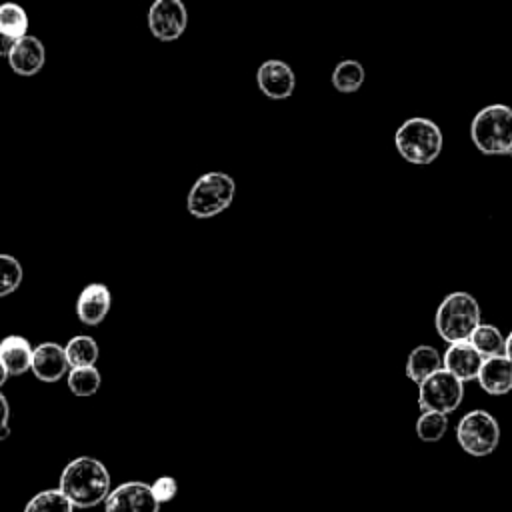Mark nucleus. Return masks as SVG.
Masks as SVG:
<instances>
[{
    "instance_id": "1",
    "label": "nucleus",
    "mask_w": 512,
    "mask_h": 512,
    "mask_svg": "<svg viewBox=\"0 0 512 512\" xmlns=\"http://www.w3.org/2000/svg\"><path fill=\"white\" fill-rule=\"evenodd\" d=\"M110 472L92 456H78L70 460L58 480V490L68 498L74 508H94L104 504L112 490Z\"/></svg>"
},
{
    "instance_id": "2",
    "label": "nucleus",
    "mask_w": 512,
    "mask_h": 512,
    "mask_svg": "<svg viewBox=\"0 0 512 512\" xmlns=\"http://www.w3.org/2000/svg\"><path fill=\"white\" fill-rule=\"evenodd\" d=\"M470 138L482 154H512V108L506 104H490L476 112L470 124Z\"/></svg>"
},
{
    "instance_id": "3",
    "label": "nucleus",
    "mask_w": 512,
    "mask_h": 512,
    "mask_svg": "<svg viewBox=\"0 0 512 512\" xmlns=\"http://www.w3.org/2000/svg\"><path fill=\"white\" fill-rule=\"evenodd\" d=\"M400 156L410 164H432L442 152V132L430 118L414 116L404 120L394 136Z\"/></svg>"
},
{
    "instance_id": "4",
    "label": "nucleus",
    "mask_w": 512,
    "mask_h": 512,
    "mask_svg": "<svg viewBox=\"0 0 512 512\" xmlns=\"http://www.w3.org/2000/svg\"><path fill=\"white\" fill-rule=\"evenodd\" d=\"M478 324L480 306L478 300L468 292H450L436 308L434 326L438 336L448 344L468 340Z\"/></svg>"
},
{
    "instance_id": "5",
    "label": "nucleus",
    "mask_w": 512,
    "mask_h": 512,
    "mask_svg": "<svg viewBox=\"0 0 512 512\" xmlns=\"http://www.w3.org/2000/svg\"><path fill=\"white\" fill-rule=\"evenodd\" d=\"M236 194V182L226 172H206L190 188L186 208L194 218H212L224 212Z\"/></svg>"
},
{
    "instance_id": "6",
    "label": "nucleus",
    "mask_w": 512,
    "mask_h": 512,
    "mask_svg": "<svg viewBox=\"0 0 512 512\" xmlns=\"http://www.w3.org/2000/svg\"><path fill=\"white\" fill-rule=\"evenodd\" d=\"M456 440L466 454L482 458L496 450L500 442V426L490 412L470 410L456 426Z\"/></svg>"
},
{
    "instance_id": "7",
    "label": "nucleus",
    "mask_w": 512,
    "mask_h": 512,
    "mask_svg": "<svg viewBox=\"0 0 512 512\" xmlns=\"http://www.w3.org/2000/svg\"><path fill=\"white\" fill-rule=\"evenodd\" d=\"M464 398V382L450 374L446 368H440L426 376L418 384V406L420 410H434L450 414L460 406Z\"/></svg>"
},
{
    "instance_id": "8",
    "label": "nucleus",
    "mask_w": 512,
    "mask_h": 512,
    "mask_svg": "<svg viewBox=\"0 0 512 512\" xmlns=\"http://www.w3.org/2000/svg\"><path fill=\"white\" fill-rule=\"evenodd\" d=\"M188 12L182 0H154L148 10V28L154 38L172 42L184 34Z\"/></svg>"
},
{
    "instance_id": "9",
    "label": "nucleus",
    "mask_w": 512,
    "mask_h": 512,
    "mask_svg": "<svg viewBox=\"0 0 512 512\" xmlns=\"http://www.w3.org/2000/svg\"><path fill=\"white\" fill-rule=\"evenodd\" d=\"M104 512H160L150 484L140 480L122 482L104 500Z\"/></svg>"
},
{
    "instance_id": "10",
    "label": "nucleus",
    "mask_w": 512,
    "mask_h": 512,
    "mask_svg": "<svg viewBox=\"0 0 512 512\" xmlns=\"http://www.w3.org/2000/svg\"><path fill=\"white\" fill-rule=\"evenodd\" d=\"M258 88L270 100H286L296 88L294 70L282 60H266L256 72Z\"/></svg>"
},
{
    "instance_id": "11",
    "label": "nucleus",
    "mask_w": 512,
    "mask_h": 512,
    "mask_svg": "<svg viewBox=\"0 0 512 512\" xmlns=\"http://www.w3.org/2000/svg\"><path fill=\"white\" fill-rule=\"evenodd\" d=\"M32 374L40 382H58L62 380L70 366L64 354V346L56 342H42L32 350V364H30Z\"/></svg>"
},
{
    "instance_id": "12",
    "label": "nucleus",
    "mask_w": 512,
    "mask_h": 512,
    "mask_svg": "<svg viewBox=\"0 0 512 512\" xmlns=\"http://www.w3.org/2000/svg\"><path fill=\"white\" fill-rule=\"evenodd\" d=\"M112 294L106 284L94 282L82 288L76 300V316L86 326H98L110 312Z\"/></svg>"
},
{
    "instance_id": "13",
    "label": "nucleus",
    "mask_w": 512,
    "mask_h": 512,
    "mask_svg": "<svg viewBox=\"0 0 512 512\" xmlns=\"http://www.w3.org/2000/svg\"><path fill=\"white\" fill-rule=\"evenodd\" d=\"M482 360L484 358L468 340H460V342H452L442 354V368H446L458 380L466 382L478 376Z\"/></svg>"
},
{
    "instance_id": "14",
    "label": "nucleus",
    "mask_w": 512,
    "mask_h": 512,
    "mask_svg": "<svg viewBox=\"0 0 512 512\" xmlns=\"http://www.w3.org/2000/svg\"><path fill=\"white\" fill-rule=\"evenodd\" d=\"M46 62V50L40 38L24 34L16 40L14 48L8 54L10 68L20 76H34L42 70Z\"/></svg>"
},
{
    "instance_id": "15",
    "label": "nucleus",
    "mask_w": 512,
    "mask_h": 512,
    "mask_svg": "<svg viewBox=\"0 0 512 512\" xmlns=\"http://www.w3.org/2000/svg\"><path fill=\"white\" fill-rule=\"evenodd\" d=\"M476 380L486 394L504 396L512 392V362L504 354L484 358Z\"/></svg>"
},
{
    "instance_id": "16",
    "label": "nucleus",
    "mask_w": 512,
    "mask_h": 512,
    "mask_svg": "<svg viewBox=\"0 0 512 512\" xmlns=\"http://www.w3.org/2000/svg\"><path fill=\"white\" fill-rule=\"evenodd\" d=\"M32 346L24 336L10 334L0 340V360L8 376H22L32 364Z\"/></svg>"
},
{
    "instance_id": "17",
    "label": "nucleus",
    "mask_w": 512,
    "mask_h": 512,
    "mask_svg": "<svg viewBox=\"0 0 512 512\" xmlns=\"http://www.w3.org/2000/svg\"><path fill=\"white\" fill-rule=\"evenodd\" d=\"M440 368H442V356L434 346L420 344L410 350L408 360H406V376L412 382L420 384L426 376H430L432 372H436Z\"/></svg>"
},
{
    "instance_id": "18",
    "label": "nucleus",
    "mask_w": 512,
    "mask_h": 512,
    "mask_svg": "<svg viewBox=\"0 0 512 512\" xmlns=\"http://www.w3.org/2000/svg\"><path fill=\"white\" fill-rule=\"evenodd\" d=\"M64 354L68 360L70 368H78V366H96V360L100 356V348L96 344V340L92 336L80 334L68 340V344L64 346Z\"/></svg>"
},
{
    "instance_id": "19",
    "label": "nucleus",
    "mask_w": 512,
    "mask_h": 512,
    "mask_svg": "<svg viewBox=\"0 0 512 512\" xmlns=\"http://www.w3.org/2000/svg\"><path fill=\"white\" fill-rule=\"evenodd\" d=\"M468 342L478 350L482 358L504 354V336L494 324H478L470 334Z\"/></svg>"
},
{
    "instance_id": "20",
    "label": "nucleus",
    "mask_w": 512,
    "mask_h": 512,
    "mask_svg": "<svg viewBox=\"0 0 512 512\" xmlns=\"http://www.w3.org/2000/svg\"><path fill=\"white\" fill-rule=\"evenodd\" d=\"M366 72L358 60H342L332 72V86L342 94H352L364 84Z\"/></svg>"
},
{
    "instance_id": "21",
    "label": "nucleus",
    "mask_w": 512,
    "mask_h": 512,
    "mask_svg": "<svg viewBox=\"0 0 512 512\" xmlns=\"http://www.w3.org/2000/svg\"><path fill=\"white\" fill-rule=\"evenodd\" d=\"M66 382H68V390L74 396L86 398V396H92L98 392V388L102 384V376L96 366H78V368L68 370Z\"/></svg>"
},
{
    "instance_id": "22",
    "label": "nucleus",
    "mask_w": 512,
    "mask_h": 512,
    "mask_svg": "<svg viewBox=\"0 0 512 512\" xmlns=\"http://www.w3.org/2000/svg\"><path fill=\"white\" fill-rule=\"evenodd\" d=\"M0 32L22 38L28 32V14L16 2H2L0 4Z\"/></svg>"
},
{
    "instance_id": "23",
    "label": "nucleus",
    "mask_w": 512,
    "mask_h": 512,
    "mask_svg": "<svg viewBox=\"0 0 512 512\" xmlns=\"http://www.w3.org/2000/svg\"><path fill=\"white\" fill-rule=\"evenodd\" d=\"M446 430H448V418L442 412L422 410V414L416 420V436L422 442H438L444 438Z\"/></svg>"
},
{
    "instance_id": "24",
    "label": "nucleus",
    "mask_w": 512,
    "mask_h": 512,
    "mask_svg": "<svg viewBox=\"0 0 512 512\" xmlns=\"http://www.w3.org/2000/svg\"><path fill=\"white\" fill-rule=\"evenodd\" d=\"M24 512H74V506L56 488V490H42L34 494L24 506Z\"/></svg>"
},
{
    "instance_id": "25",
    "label": "nucleus",
    "mask_w": 512,
    "mask_h": 512,
    "mask_svg": "<svg viewBox=\"0 0 512 512\" xmlns=\"http://www.w3.org/2000/svg\"><path fill=\"white\" fill-rule=\"evenodd\" d=\"M22 278V264L10 254H0V298L16 292L22 284Z\"/></svg>"
},
{
    "instance_id": "26",
    "label": "nucleus",
    "mask_w": 512,
    "mask_h": 512,
    "mask_svg": "<svg viewBox=\"0 0 512 512\" xmlns=\"http://www.w3.org/2000/svg\"><path fill=\"white\" fill-rule=\"evenodd\" d=\"M150 490H152V494H154V498H156L158 504H166V502H170V500L176 498V494H178V482H176V478H172V476H160V478H156V480L150 484Z\"/></svg>"
},
{
    "instance_id": "27",
    "label": "nucleus",
    "mask_w": 512,
    "mask_h": 512,
    "mask_svg": "<svg viewBox=\"0 0 512 512\" xmlns=\"http://www.w3.org/2000/svg\"><path fill=\"white\" fill-rule=\"evenodd\" d=\"M8 416H10V406L6 396L0 392V442L8 438L10 426H8Z\"/></svg>"
},
{
    "instance_id": "28",
    "label": "nucleus",
    "mask_w": 512,
    "mask_h": 512,
    "mask_svg": "<svg viewBox=\"0 0 512 512\" xmlns=\"http://www.w3.org/2000/svg\"><path fill=\"white\" fill-rule=\"evenodd\" d=\"M16 40H18V38H12V36L0 32V58H2V56L8 58V54H10V50L14 48Z\"/></svg>"
},
{
    "instance_id": "29",
    "label": "nucleus",
    "mask_w": 512,
    "mask_h": 512,
    "mask_svg": "<svg viewBox=\"0 0 512 512\" xmlns=\"http://www.w3.org/2000/svg\"><path fill=\"white\" fill-rule=\"evenodd\" d=\"M504 356L512 362V330H510V334L504 338Z\"/></svg>"
},
{
    "instance_id": "30",
    "label": "nucleus",
    "mask_w": 512,
    "mask_h": 512,
    "mask_svg": "<svg viewBox=\"0 0 512 512\" xmlns=\"http://www.w3.org/2000/svg\"><path fill=\"white\" fill-rule=\"evenodd\" d=\"M6 380H8V372H6V368H4V364H2V360H0V388L4 386Z\"/></svg>"
}]
</instances>
